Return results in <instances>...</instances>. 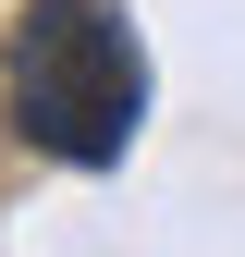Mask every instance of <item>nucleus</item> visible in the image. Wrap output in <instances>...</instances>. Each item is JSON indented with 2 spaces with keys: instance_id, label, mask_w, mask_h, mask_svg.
Returning <instances> with one entry per match:
<instances>
[{
  "instance_id": "1",
  "label": "nucleus",
  "mask_w": 245,
  "mask_h": 257,
  "mask_svg": "<svg viewBox=\"0 0 245 257\" xmlns=\"http://www.w3.org/2000/svg\"><path fill=\"white\" fill-rule=\"evenodd\" d=\"M0 122L61 172H110L147 122V49L122 0H25L0 37Z\"/></svg>"
}]
</instances>
